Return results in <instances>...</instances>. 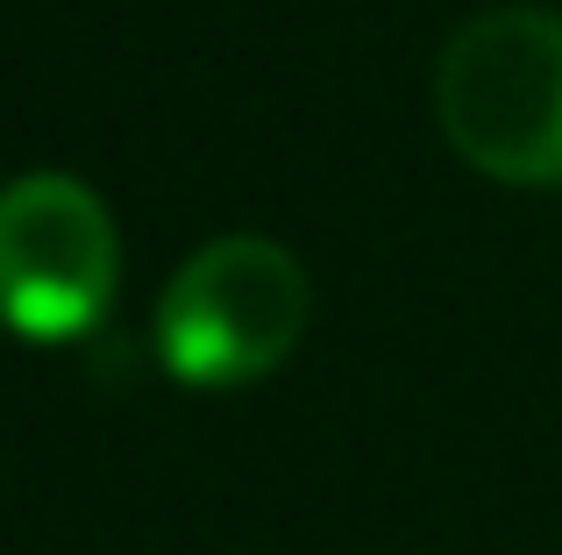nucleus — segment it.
I'll list each match as a JSON object with an SVG mask.
<instances>
[{
	"instance_id": "obj_1",
	"label": "nucleus",
	"mask_w": 562,
	"mask_h": 555,
	"mask_svg": "<svg viewBox=\"0 0 562 555\" xmlns=\"http://www.w3.org/2000/svg\"><path fill=\"white\" fill-rule=\"evenodd\" d=\"M435 114L456 157L506 185L562 179V14L484 8L449 36Z\"/></svg>"
},
{
	"instance_id": "obj_2",
	"label": "nucleus",
	"mask_w": 562,
	"mask_h": 555,
	"mask_svg": "<svg viewBox=\"0 0 562 555\" xmlns=\"http://www.w3.org/2000/svg\"><path fill=\"white\" fill-rule=\"evenodd\" d=\"M306 271L271 236H214L192 250L157 299V356L179 385L228 392L300 349Z\"/></svg>"
},
{
	"instance_id": "obj_3",
	"label": "nucleus",
	"mask_w": 562,
	"mask_h": 555,
	"mask_svg": "<svg viewBox=\"0 0 562 555\" xmlns=\"http://www.w3.org/2000/svg\"><path fill=\"white\" fill-rule=\"evenodd\" d=\"M114 214L71 171H22L0 185V320L29 342H71L114 299Z\"/></svg>"
}]
</instances>
